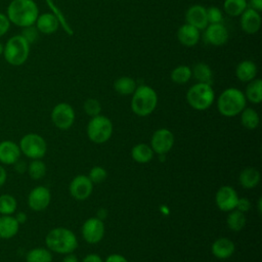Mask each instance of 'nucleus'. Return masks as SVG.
I'll list each match as a JSON object with an SVG mask.
<instances>
[{
    "instance_id": "f257e3e1",
    "label": "nucleus",
    "mask_w": 262,
    "mask_h": 262,
    "mask_svg": "<svg viewBox=\"0 0 262 262\" xmlns=\"http://www.w3.org/2000/svg\"><path fill=\"white\" fill-rule=\"evenodd\" d=\"M6 15L10 24L26 28L35 25L39 8L34 0H11L6 8Z\"/></svg>"
},
{
    "instance_id": "f03ea898",
    "label": "nucleus",
    "mask_w": 262,
    "mask_h": 262,
    "mask_svg": "<svg viewBox=\"0 0 262 262\" xmlns=\"http://www.w3.org/2000/svg\"><path fill=\"white\" fill-rule=\"evenodd\" d=\"M46 248L54 253L67 255L73 253L78 247L76 234L69 228L56 227L48 231L45 236Z\"/></svg>"
},
{
    "instance_id": "7ed1b4c3",
    "label": "nucleus",
    "mask_w": 262,
    "mask_h": 262,
    "mask_svg": "<svg viewBox=\"0 0 262 262\" xmlns=\"http://www.w3.org/2000/svg\"><path fill=\"white\" fill-rule=\"evenodd\" d=\"M157 104L158 95L154 88L147 85L136 87L131 100V108L135 115L146 117L156 110Z\"/></svg>"
},
{
    "instance_id": "20e7f679",
    "label": "nucleus",
    "mask_w": 262,
    "mask_h": 262,
    "mask_svg": "<svg viewBox=\"0 0 262 262\" xmlns=\"http://www.w3.org/2000/svg\"><path fill=\"white\" fill-rule=\"evenodd\" d=\"M246 107V96L237 88H227L217 99L218 112L224 117H234Z\"/></svg>"
},
{
    "instance_id": "39448f33",
    "label": "nucleus",
    "mask_w": 262,
    "mask_h": 262,
    "mask_svg": "<svg viewBox=\"0 0 262 262\" xmlns=\"http://www.w3.org/2000/svg\"><path fill=\"white\" fill-rule=\"evenodd\" d=\"M2 55L10 66H23L29 58L30 44L21 35H14L6 41Z\"/></svg>"
},
{
    "instance_id": "423d86ee",
    "label": "nucleus",
    "mask_w": 262,
    "mask_h": 262,
    "mask_svg": "<svg viewBox=\"0 0 262 262\" xmlns=\"http://www.w3.org/2000/svg\"><path fill=\"white\" fill-rule=\"evenodd\" d=\"M215 98L212 85L205 83L193 84L186 93L188 104L196 111H205L209 108Z\"/></svg>"
},
{
    "instance_id": "0eeeda50",
    "label": "nucleus",
    "mask_w": 262,
    "mask_h": 262,
    "mask_svg": "<svg viewBox=\"0 0 262 262\" xmlns=\"http://www.w3.org/2000/svg\"><path fill=\"white\" fill-rule=\"evenodd\" d=\"M86 131L88 138L92 142L101 144L111 138L113 134V123L107 117L99 114L91 118Z\"/></svg>"
},
{
    "instance_id": "6e6552de",
    "label": "nucleus",
    "mask_w": 262,
    "mask_h": 262,
    "mask_svg": "<svg viewBox=\"0 0 262 262\" xmlns=\"http://www.w3.org/2000/svg\"><path fill=\"white\" fill-rule=\"evenodd\" d=\"M20 152L31 160H41L47 151L45 139L37 133H28L19 140Z\"/></svg>"
},
{
    "instance_id": "1a4fd4ad",
    "label": "nucleus",
    "mask_w": 262,
    "mask_h": 262,
    "mask_svg": "<svg viewBox=\"0 0 262 262\" xmlns=\"http://www.w3.org/2000/svg\"><path fill=\"white\" fill-rule=\"evenodd\" d=\"M51 121L60 130L70 129L75 122V111L67 102L57 103L51 111Z\"/></svg>"
},
{
    "instance_id": "9d476101",
    "label": "nucleus",
    "mask_w": 262,
    "mask_h": 262,
    "mask_svg": "<svg viewBox=\"0 0 262 262\" xmlns=\"http://www.w3.org/2000/svg\"><path fill=\"white\" fill-rule=\"evenodd\" d=\"M82 236L84 241L90 245L99 243L104 235V223L97 217L87 219L82 225Z\"/></svg>"
},
{
    "instance_id": "9b49d317",
    "label": "nucleus",
    "mask_w": 262,
    "mask_h": 262,
    "mask_svg": "<svg viewBox=\"0 0 262 262\" xmlns=\"http://www.w3.org/2000/svg\"><path fill=\"white\" fill-rule=\"evenodd\" d=\"M174 144V135L173 133L166 129L161 128L155 131L150 139V147L154 152L158 155H165L173 147Z\"/></svg>"
},
{
    "instance_id": "f8f14e48",
    "label": "nucleus",
    "mask_w": 262,
    "mask_h": 262,
    "mask_svg": "<svg viewBox=\"0 0 262 262\" xmlns=\"http://www.w3.org/2000/svg\"><path fill=\"white\" fill-rule=\"evenodd\" d=\"M51 201L50 190L42 185L34 187L28 195V206L35 212H41L45 210Z\"/></svg>"
},
{
    "instance_id": "ddd939ff",
    "label": "nucleus",
    "mask_w": 262,
    "mask_h": 262,
    "mask_svg": "<svg viewBox=\"0 0 262 262\" xmlns=\"http://www.w3.org/2000/svg\"><path fill=\"white\" fill-rule=\"evenodd\" d=\"M69 190L71 195L78 200L84 201L90 196L93 190V183L86 175H77L70 183Z\"/></svg>"
},
{
    "instance_id": "4468645a",
    "label": "nucleus",
    "mask_w": 262,
    "mask_h": 262,
    "mask_svg": "<svg viewBox=\"0 0 262 262\" xmlns=\"http://www.w3.org/2000/svg\"><path fill=\"white\" fill-rule=\"evenodd\" d=\"M238 201V195L235 189L231 186H221L215 195V202L217 207L223 212H230L235 209Z\"/></svg>"
},
{
    "instance_id": "2eb2a0df",
    "label": "nucleus",
    "mask_w": 262,
    "mask_h": 262,
    "mask_svg": "<svg viewBox=\"0 0 262 262\" xmlns=\"http://www.w3.org/2000/svg\"><path fill=\"white\" fill-rule=\"evenodd\" d=\"M204 39L211 45L221 46L228 40V31L221 23L210 24L206 27Z\"/></svg>"
},
{
    "instance_id": "dca6fc26",
    "label": "nucleus",
    "mask_w": 262,
    "mask_h": 262,
    "mask_svg": "<svg viewBox=\"0 0 262 262\" xmlns=\"http://www.w3.org/2000/svg\"><path fill=\"white\" fill-rule=\"evenodd\" d=\"M20 148L12 140H3L0 142V163L3 165H13L20 158Z\"/></svg>"
},
{
    "instance_id": "f3484780",
    "label": "nucleus",
    "mask_w": 262,
    "mask_h": 262,
    "mask_svg": "<svg viewBox=\"0 0 262 262\" xmlns=\"http://www.w3.org/2000/svg\"><path fill=\"white\" fill-rule=\"evenodd\" d=\"M241 15V27L246 34L254 35L260 30L261 16L258 11L253 8H247Z\"/></svg>"
},
{
    "instance_id": "a211bd4d",
    "label": "nucleus",
    "mask_w": 262,
    "mask_h": 262,
    "mask_svg": "<svg viewBox=\"0 0 262 262\" xmlns=\"http://www.w3.org/2000/svg\"><path fill=\"white\" fill-rule=\"evenodd\" d=\"M185 19L186 24L196 28L198 30H204L209 25L206 8L199 4L192 5L187 9L185 13Z\"/></svg>"
},
{
    "instance_id": "6ab92c4d",
    "label": "nucleus",
    "mask_w": 262,
    "mask_h": 262,
    "mask_svg": "<svg viewBox=\"0 0 262 262\" xmlns=\"http://www.w3.org/2000/svg\"><path fill=\"white\" fill-rule=\"evenodd\" d=\"M235 250V246L233 242L227 237L217 238L211 247L212 254L220 260H224L229 258Z\"/></svg>"
},
{
    "instance_id": "aec40b11",
    "label": "nucleus",
    "mask_w": 262,
    "mask_h": 262,
    "mask_svg": "<svg viewBox=\"0 0 262 262\" xmlns=\"http://www.w3.org/2000/svg\"><path fill=\"white\" fill-rule=\"evenodd\" d=\"M35 24H36L37 30L40 33L45 35H51L55 33L59 25L56 16L51 12H45V13L39 14Z\"/></svg>"
},
{
    "instance_id": "412c9836",
    "label": "nucleus",
    "mask_w": 262,
    "mask_h": 262,
    "mask_svg": "<svg viewBox=\"0 0 262 262\" xmlns=\"http://www.w3.org/2000/svg\"><path fill=\"white\" fill-rule=\"evenodd\" d=\"M200 30L196 28L185 24L181 26L177 31V39L178 41L187 47H192L198 44L200 40Z\"/></svg>"
},
{
    "instance_id": "4be33fe9",
    "label": "nucleus",
    "mask_w": 262,
    "mask_h": 262,
    "mask_svg": "<svg viewBox=\"0 0 262 262\" xmlns=\"http://www.w3.org/2000/svg\"><path fill=\"white\" fill-rule=\"evenodd\" d=\"M19 224L12 215L0 216V238L9 239L15 236L18 232Z\"/></svg>"
},
{
    "instance_id": "5701e85b",
    "label": "nucleus",
    "mask_w": 262,
    "mask_h": 262,
    "mask_svg": "<svg viewBox=\"0 0 262 262\" xmlns=\"http://www.w3.org/2000/svg\"><path fill=\"white\" fill-rule=\"evenodd\" d=\"M257 66L252 60L241 61L235 69V76L242 82H250L255 79L257 75Z\"/></svg>"
},
{
    "instance_id": "b1692460",
    "label": "nucleus",
    "mask_w": 262,
    "mask_h": 262,
    "mask_svg": "<svg viewBox=\"0 0 262 262\" xmlns=\"http://www.w3.org/2000/svg\"><path fill=\"white\" fill-rule=\"evenodd\" d=\"M238 180H239L242 187L251 189L258 185V183L260 181V173L256 168L248 167V168H245L244 170H242V172L239 173V176H238Z\"/></svg>"
},
{
    "instance_id": "393cba45",
    "label": "nucleus",
    "mask_w": 262,
    "mask_h": 262,
    "mask_svg": "<svg viewBox=\"0 0 262 262\" xmlns=\"http://www.w3.org/2000/svg\"><path fill=\"white\" fill-rule=\"evenodd\" d=\"M131 157L136 163L145 164L150 162L154 158V150L145 143H138L132 147Z\"/></svg>"
},
{
    "instance_id": "a878e982",
    "label": "nucleus",
    "mask_w": 262,
    "mask_h": 262,
    "mask_svg": "<svg viewBox=\"0 0 262 262\" xmlns=\"http://www.w3.org/2000/svg\"><path fill=\"white\" fill-rule=\"evenodd\" d=\"M191 77H193L198 81V83H205L209 85L213 84L212 70L208 64L204 62H199L194 64L191 70Z\"/></svg>"
},
{
    "instance_id": "bb28decb",
    "label": "nucleus",
    "mask_w": 262,
    "mask_h": 262,
    "mask_svg": "<svg viewBox=\"0 0 262 262\" xmlns=\"http://www.w3.org/2000/svg\"><path fill=\"white\" fill-rule=\"evenodd\" d=\"M246 99L251 101L252 103H260L262 100V81L261 79H254L249 82L246 93Z\"/></svg>"
},
{
    "instance_id": "cd10ccee",
    "label": "nucleus",
    "mask_w": 262,
    "mask_h": 262,
    "mask_svg": "<svg viewBox=\"0 0 262 262\" xmlns=\"http://www.w3.org/2000/svg\"><path fill=\"white\" fill-rule=\"evenodd\" d=\"M114 89L117 93L121 95H130L133 94V92L136 89V83L135 80L130 77H120L117 79L114 83Z\"/></svg>"
},
{
    "instance_id": "c85d7f7f",
    "label": "nucleus",
    "mask_w": 262,
    "mask_h": 262,
    "mask_svg": "<svg viewBox=\"0 0 262 262\" xmlns=\"http://www.w3.org/2000/svg\"><path fill=\"white\" fill-rule=\"evenodd\" d=\"M26 262H52V254L47 248L31 249L26 255Z\"/></svg>"
},
{
    "instance_id": "c756f323",
    "label": "nucleus",
    "mask_w": 262,
    "mask_h": 262,
    "mask_svg": "<svg viewBox=\"0 0 262 262\" xmlns=\"http://www.w3.org/2000/svg\"><path fill=\"white\" fill-rule=\"evenodd\" d=\"M259 115L252 107H245L241 112V123L242 125L249 130H254L259 125Z\"/></svg>"
},
{
    "instance_id": "7c9ffc66",
    "label": "nucleus",
    "mask_w": 262,
    "mask_h": 262,
    "mask_svg": "<svg viewBox=\"0 0 262 262\" xmlns=\"http://www.w3.org/2000/svg\"><path fill=\"white\" fill-rule=\"evenodd\" d=\"M226 223H227L228 228L231 229L232 231L242 230L246 225L245 213H243L236 209L230 211L226 218Z\"/></svg>"
},
{
    "instance_id": "2f4dec72",
    "label": "nucleus",
    "mask_w": 262,
    "mask_h": 262,
    "mask_svg": "<svg viewBox=\"0 0 262 262\" xmlns=\"http://www.w3.org/2000/svg\"><path fill=\"white\" fill-rule=\"evenodd\" d=\"M247 0H225L223 8L230 16H238L247 9Z\"/></svg>"
},
{
    "instance_id": "473e14b6",
    "label": "nucleus",
    "mask_w": 262,
    "mask_h": 262,
    "mask_svg": "<svg viewBox=\"0 0 262 262\" xmlns=\"http://www.w3.org/2000/svg\"><path fill=\"white\" fill-rule=\"evenodd\" d=\"M17 208L16 199L9 194L3 193L0 195V214L1 215H12Z\"/></svg>"
},
{
    "instance_id": "72a5a7b5",
    "label": "nucleus",
    "mask_w": 262,
    "mask_h": 262,
    "mask_svg": "<svg viewBox=\"0 0 262 262\" xmlns=\"http://www.w3.org/2000/svg\"><path fill=\"white\" fill-rule=\"evenodd\" d=\"M27 171L32 179L39 180L46 174V165L41 160H32L28 165Z\"/></svg>"
},
{
    "instance_id": "f704fd0d",
    "label": "nucleus",
    "mask_w": 262,
    "mask_h": 262,
    "mask_svg": "<svg viewBox=\"0 0 262 262\" xmlns=\"http://www.w3.org/2000/svg\"><path fill=\"white\" fill-rule=\"evenodd\" d=\"M191 78V69L187 66H178L171 72V80L176 84H185Z\"/></svg>"
},
{
    "instance_id": "c9c22d12",
    "label": "nucleus",
    "mask_w": 262,
    "mask_h": 262,
    "mask_svg": "<svg viewBox=\"0 0 262 262\" xmlns=\"http://www.w3.org/2000/svg\"><path fill=\"white\" fill-rule=\"evenodd\" d=\"M84 111L90 117H95L100 114L101 112V104L95 98H88L84 102Z\"/></svg>"
},
{
    "instance_id": "e433bc0d",
    "label": "nucleus",
    "mask_w": 262,
    "mask_h": 262,
    "mask_svg": "<svg viewBox=\"0 0 262 262\" xmlns=\"http://www.w3.org/2000/svg\"><path fill=\"white\" fill-rule=\"evenodd\" d=\"M89 179L92 183H101L103 182L107 177V172L103 167L100 166H94L90 171L88 175Z\"/></svg>"
},
{
    "instance_id": "4c0bfd02",
    "label": "nucleus",
    "mask_w": 262,
    "mask_h": 262,
    "mask_svg": "<svg viewBox=\"0 0 262 262\" xmlns=\"http://www.w3.org/2000/svg\"><path fill=\"white\" fill-rule=\"evenodd\" d=\"M206 13H207L208 24H219L222 21V18H223L222 12L218 7L212 6V7L206 8Z\"/></svg>"
},
{
    "instance_id": "58836bf2",
    "label": "nucleus",
    "mask_w": 262,
    "mask_h": 262,
    "mask_svg": "<svg viewBox=\"0 0 262 262\" xmlns=\"http://www.w3.org/2000/svg\"><path fill=\"white\" fill-rule=\"evenodd\" d=\"M20 35L29 42V44H32L37 41L39 37V31L37 30L36 27L30 26V27L23 28V32Z\"/></svg>"
},
{
    "instance_id": "ea45409f",
    "label": "nucleus",
    "mask_w": 262,
    "mask_h": 262,
    "mask_svg": "<svg viewBox=\"0 0 262 262\" xmlns=\"http://www.w3.org/2000/svg\"><path fill=\"white\" fill-rule=\"evenodd\" d=\"M46 2H47V4L51 7V9L53 10V14L56 16V18H57L58 23H61V24H62L63 28L66 29V31H68V32H69V34H72V30L70 29V27H69L68 23L64 20V18H63V16H62V14H61V12L58 10V8H57V7L52 3V1H51V0H46Z\"/></svg>"
},
{
    "instance_id": "a19ab883",
    "label": "nucleus",
    "mask_w": 262,
    "mask_h": 262,
    "mask_svg": "<svg viewBox=\"0 0 262 262\" xmlns=\"http://www.w3.org/2000/svg\"><path fill=\"white\" fill-rule=\"evenodd\" d=\"M10 21L7 17V15L3 12H0V38L7 34V32L10 29Z\"/></svg>"
},
{
    "instance_id": "79ce46f5",
    "label": "nucleus",
    "mask_w": 262,
    "mask_h": 262,
    "mask_svg": "<svg viewBox=\"0 0 262 262\" xmlns=\"http://www.w3.org/2000/svg\"><path fill=\"white\" fill-rule=\"evenodd\" d=\"M235 209L243 212V213L248 212L251 209V202L247 198H238Z\"/></svg>"
},
{
    "instance_id": "37998d69",
    "label": "nucleus",
    "mask_w": 262,
    "mask_h": 262,
    "mask_svg": "<svg viewBox=\"0 0 262 262\" xmlns=\"http://www.w3.org/2000/svg\"><path fill=\"white\" fill-rule=\"evenodd\" d=\"M104 262H128V260L120 254H111L106 257Z\"/></svg>"
},
{
    "instance_id": "c03bdc74",
    "label": "nucleus",
    "mask_w": 262,
    "mask_h": 262,
    "mask_svg": "<svg viewBox=\"0 0 262 262\" xmlns=\"http://www.w3.org/2000/svg\"><path fill=\"white\" fill-rule=\"evenodd\" d=\"M82 262H103V261L101 257L97 254H88L83 258Z\"/></svg>"
},
{
    "instance_id": "a18cd8bd",
    "label": "nucleus",
    "mask_w": 262,
    "mask_h": 262,
    "mask_svg": "<svg viewBox=\"0 0 262 262\" xmlns=\"http://www.w3.org/2000/svg\"><path fill=\"white\" fill-rule=\"evenodd\" d=\"M13 165H14V169H15V171H16L17 173H24L25 171H27L28 166H27V164H26L24 161L18 160V161H17L16 163H14Z\"/></svg>"
},
{
    "instance_id": "49530a36",
    "label": "nucleus",
    "mask_w": 262,
    "mask_h": 262,
    "mask_svg": "<svg viewBox=\"0 0 262 262\" xmlns=\"http://www.w3.org/2000/svg\"><path fill=\"white\" fill-rule=\"evenodd\" d=\"M7 180V171L6 169L0 165V187H2Z\"/></svg>"
},
{
    "instance_id": "de8ad7c7",
    "label": "nucleus",
    "mask_w": 262,
    "mask_h": 262,
    "mask_svg": "<svg viewBox=\"0 0 262 262\" xmlns=\"http://www.w3.org/2000/svg\"><path fill=\"white\" fill-rule=\"evenodd\" d=\"M250 6L259 12L262 10V0H250Z\"/></svg>"
},
{
    "instance_id": "09e8293b",
    "label": "nucleus",
    "mask_w": 262,
    "mask_h": 262,
    "mask_svg": "<svg viewBox=\"0 0 262 262\" xmlns=\"http://www.w3.org/2000/svg\"><path fill=\"white\" fill-rule=\"evenodd\" d=\"M14 217L19 225L26 223V221H27V214L25 212H18Z\"/></svg>"
},
{
    "instance_id": "8fccbe9b",
    "label": "nucleus",
    "mask_w": 262,
    "mask_h": 262,
    "mask_svg": "<svg viewBox=\"0 0 262 262\" xmlns=\"http://www.w3.org/2000/svg\"><path fill=\"white\" fill-rule=\"evenodd\" d=\"M61 262H79V261H78V258L76 255H74L73 253H70V254H67L62 258Z\"/></svg>"
},
{
    "instance_id": "3c124183",
    "label": "nucleus",
    "mask_w": 262,
    "mask_h": 262,
    "mask_svg": "<svg viewBox=\"0 0 262 262\" xmlns=\"http://www.w3.org/2000/svg\"><path fill=\"white\" fill-rule=\"evenodd\" d=\"M106 216H107V212L103 209V208H101V209H99L98 211H97V218L98 219H100V220H103L104 218H106Z\"/></svg>"
},
{
    "instance_id": "603ef678",
    "label": "nucleus",
    "mask_w": 262,
    "mask_h": 262,
    "mask_svg": "<svg viewBox=\"0 0 262 262\" xmlns=\"http://www.w3.org/2000/svg\"><path fill=\"white\" fill-rule=\"evenodd\" d=\"M261 202H262V199L260 198L258 200V211H259V213H261Z\"/></svg>"
},
{
    "instance_id": "864d4df0",
    "label": "nucleus",
    "mask_w": 262,
    "mask_h": 262,
    "mask_svg": "<svg viewBox=\"0 0 262 262\" xmlns=\"http://www.w3.org/2000/svg\"><path fill=\"white\" fill-rule=\"evenodd\" d=\"M3 49H4V45L2 44V42L0 41V55H2L3 53Z\"/></svg>"
}]
</instances>
